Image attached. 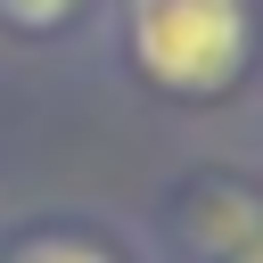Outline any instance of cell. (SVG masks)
Masks as SVG:
<instances>
[{"label": "cell", "mask_w": 263, "mask_h": 263, "mask_svg": "<svg viewBox=\"0 0 263 263\" xmlns=\"http://www.w3.org/2000/svg\"><path fill=\"white\" fill-rule=\"evenodd\" d=\"M123 25L156 90L214 99L247 66V0H123Z\"/></svg>", "instance_id": "obj_1"}, {"label": "cell", "mask_w": 263, "mask_h": 263, "mask_svg": "<svg viewBox=\"0 0 263 263\" xmlns=\"http://www.w3.org/2000/svg\"><path fill=\"white\" fill-rule=\"evenodd\" d=\"M82 0H0V16L8 25H25V33H49V25H66Z\"/></svg>", "instance_id": "obj_3"}, {"label": "cell", "mask_w": 263, "mask_h": 263, "mask_svg": "<svg viewBox=\"0 0 263 263\" xmlns=\"http://www.w3.org/2000/svg\"><path fill=\"white\" fill-rule=\"evenodd\" d=\"M238 263H255V247H238Z\"/></svg>", "instance_id": "obj_4"}, {"label": "cell", "mask_w": 263, "mask_h": 263, "mask_svg": "<svg viewBox=\"0 0 263 263\" xmlns=\"http://www.w3.org/2000/svg\"><path fill=\"white\" fill-rule=\"evenodd\" d=\"M8 263H115V255L90 247V238H33V247H16Z\"/></svg>", "instance_id": "obj_2"}]
</instances>
